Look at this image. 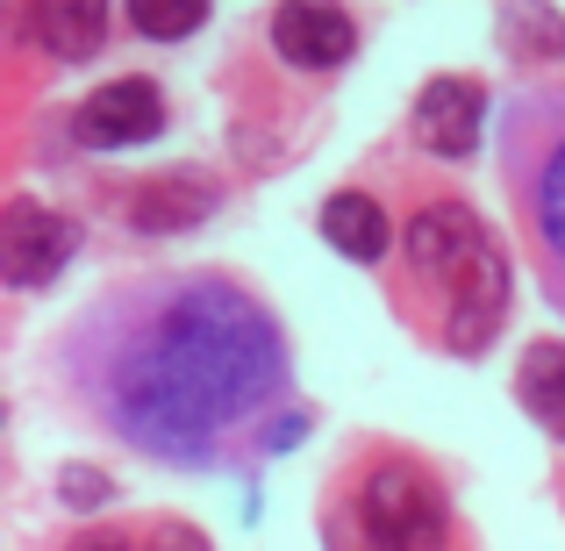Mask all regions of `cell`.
<instances>
[{
    "label": "cell",
    "instance_id": "obj_1",
    "mask_svg": "<svg viewBox=\"0 0 565 551\" xmlns=\"http://www.w3.org/2000/svg\"><path fill=\"white\" fill-rule=\"evenodd\" d=\"M72 386L122 444L172 466L265 458L301 423L287 401V337L273 308L222 273L143 279L72 330Z\"/></svg>",
    "mask_w": 565,
    "mask_h": 551
},
{
    "label": "cell",
    "instance_id": "obj_2",
    "mask_svg": "<svg viewBox=\"0 0 565 551\" xmlns=\"http://www.w3.org/2000/svg\"><path fill=\"white\" fill-rule=\"evenodd\" d=\"M401 258H408V316L458 359L487 351V337L509 316V258L487 222L472 208L437 201L408 222Z\"/></svg>",
    "mask_w": 565,
    "mask_h": 551
},
{
    "label": "cell",
    "instance_id": "obj_3",
    "mask_svg": "<svg viewBox=\"0 0 565 551\" xmlns=\"http://www.w3.org/2000/svg\"><path fill=\"white\" fill-rule=\"evenodd\" d=\"M501 158H509V193L530 222L544 294L565 308V86H537L515 100Z\"/></svg>",
    "mask_w": 565,
    "mask_h": 551
},
{
    "label": "cell",
    "instance_id": "obj_4",
    "mask_svg": "<svg viewBox=\"0 0 565 551\" xmlns=\"http://www.w3.org/2000/svg\"><path fill=\"white\" fill-rule=\"evenodd\" d=\"M451 509H444V487L429 480L408 458H386L365 473L359 487V538L365 551H444Z\"/></svg>",
    "mask_w": 565,
    "mask_h": 551
},
{
    "label": "cell",
    "instance_id": "obj_5",
    "mask_svg": "<svg viewBox=\"0 0 565 551\" xmlns=\"http://www.w3.org/2000/svg\"><path fill=\"white\" fill-rule=\"evenodd\" d=\"M72 244H79V230H72L65 215H51L43 201H8V215H0V273H8L14 287L57 279V265L72 258Z\"/></svg>",
    "mask_w": 565,
    "mask_h": 551
},
{
    "label": "cell",
    "instance_id": "obj_6",
    "mask_svg": "<svg viewBox=\"0 0 565 551\" xmlns=\"http://www.w3.org/2000/svg\"><path fill=\"white\" fill-rule=\"evenodd\" d=\"M273 51L287 57V65H301V72H330V65H344V57L359 51V29H351V14L337 8V0H279Z\"/></svg>",
    "mask_w": 565,
    "mask_h": 551
},
{
    "label": "cell",
    "instance_id": "obj_7",
    "mask_svg": "<svg viewBox=\"0 0 565 551\" xmlns=\"http://www.w3.org/2000/svg\"><path fill=\"white\" fill-rule=\"evenodd\" d=\"M72 129H79V144H94V151L151 144L158 129H166V94H158L151 80H115V86H100V94L86 100Z\"/></svg>",
    "mask_w": 565,
    "mask_h": 551
},
{
    "label": "cell",
    "instance_id": "obj_8",
    "mask_svg": "<svg viewBox=\"0 0 565 551\" xmlns=\"http://www.w3.org/2000/svg\"><path fill=\"white\" fill-rule=\"evenodd\" d=\"M480 123H487V86L480 80L444 72V80H429L415 94V144L437 151V158H466L480 144Z\"/></svg>",
    "mask_w": 565,
    "mask_h": 551
},
{
    "label": "cell",
    "instance_id": "obj_9",
    "mask_svg": "<svg viewBox=\"0 0 565 551\" xmlns=\"http://www.w3.org/2000/svg\"><path fill=\"white\" fill-rule=\"evenodd\" d=\"M29 36H36L51 57L79 65V57H94L100 36H108V0H36Z\"/></svg>",
    "mask_w": 565,
    "mask_h": 551
},
{
    "label": "cell",
    "instance_id": "obj_10",
    "mask_svg": "<svg viewBox=\"0 0 565 551\" xmlns=\"http://www.w3.org/2000/svg\"><path fill=\"white\" fill-rule=\"evenodd\" d=\"M322 236L359 265H380L386 251H394V230H386L373 193H330V201H322Z\"/></svg>",
    "mask_w": 565,
    "mask_h": 551
},
{
    "label": "cell",
    "instance_id": "obj_11",
    "mask_svg": "<svg viewBox=\"0 0 565 551\" xmlns=\"http://www.w3.org/2000/svg\"><path fill=\"white\" fill-rule=\"evenodd\" d=\"M515 401H523L552 437H565V345L558 337H544V345L523 351V365H515Z\"/></svg>",
    "mask_w": 565,
    "mask_h": 551
},
{
    "label": "cell",
    "instance_id": "obj_12",
    "mask_svg": "<svg viewBox=\"0 0 565 551\" xmlns=\"http://www.w3.org/2000/svg\"><path fill=\"white\" fill-rule=\"evenodd\" d=\"M207 201H215V193H207L201 180H158V187L137 193V208H129V215H137V230L166 236V230H193V222L207 215Z\"/></svg>",
    "mask_w": 565,
    "mask_h": 551
},
{
    "label": "cell",
    "instance_id": "obj_13",
    "mask_svg": "<svg viewBox=\"0 0 565 551\" xmlns=\"http://www.w3.org/2000/svg\"><path fill=\"white\" fill-rule=\"evenodd\" d=\"M501 36H509V51H523V57H558L565 51V22L544 0H509L501 8Z\"/></svg>",
    "mask_w": 565,
    "mask_h": 551
},
{
    "label": "cell",
    "instance_id": "obj_14",
    "mask_svg": "<svg viewBox=\"0 0 565 551\" xmlns=\"http://www.w3.org/2000/svg\"><path fill=\"white\" fill-rule=\"evenodd\" d=\"M129 22L151 43H180L207 22V0H129Z\"/></svg>",
    "mask_w": 565,
    "mask_h": 551
},
{
    "label": "cell",
    "instance_id": "obj_15",
    "mask_svg": "<svg viewBox=\"0 0 565 551\" xmlns=\"http://www.w3.org/2000/svg\"><path fill=\"white\" fill-rule=\"evenodd\" d=\"M72 551H207V538H201V530H186V523H158V530H143V538L94 530V538H79Z\"/></svg>",
    "mask_w": 565,
    "mask_h": 551
},
{
    "label": "cell",
    "instance_id": "obj_16",
    "mask_svg": "<svg viewBox=\"0 0 565 551\" xmlns=\"http://www.w3.org/2000/svg\"><path fill=\"white\" fill-rule=\"evenodd\" d=\"M65 495H72V501H100V495H108V487H100L94 473H65Z\"/></svg>",
    "mask_w": 565,
    "mask_h": 551
}]
</instances>
